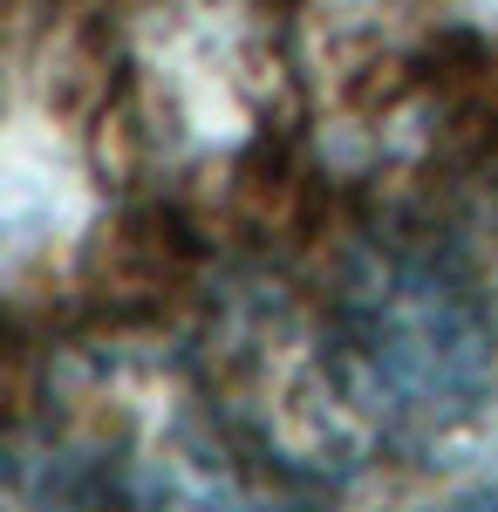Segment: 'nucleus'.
<instances>
[{"mask_svg":"<svg viewBox=\"0 0 498 512\" xmlns=\"http://www.w3.org/2000/svg\"><path fill=\"white\" fill-rule=\"evenodd\" d=\"M232 396V410L260 431L267 451L335 465L328 451L355 444V410L328 355H314V342H301L294 328H246L232 342Z\"/></svg>","mask_w":498,"mask_h":512,"instance_id":"nucleus-1","label":"nucleus"}]
</instances>
